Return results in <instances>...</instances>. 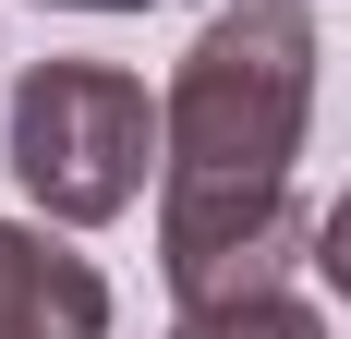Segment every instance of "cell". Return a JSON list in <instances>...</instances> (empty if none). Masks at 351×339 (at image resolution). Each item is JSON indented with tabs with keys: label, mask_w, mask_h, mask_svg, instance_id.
I'll return each mask as SVG.
<instances>
[{
	"label": "cell",
	"mask_w": 351,
	"mask_h": 339,
	"mask_svg": "<svg viewBox=\"0 0 351 339\" xmlns=\"http://www.w3.org/2000/svg\"><path fill=\"white\" fill-rule=\"evenodd\" d=\"M303 97H315V25L291 0H243L194 36V61L170 85V206H158L182 303L279 279Z\"/></svg>",
	"instance_id": "cell-1"
},
{
	"label": "cell",
	"mask_w": 351,
	"mask_h": 339,
	"mask_svg": "<svg viewBox=\"0 0 351 339\" xmlns=\"http://www.w3.org/2000/svg\"><path fill=\"white\" fill-rule=\"evenodd\" d=\"M158 134H170V109H145V85L109 61H36L12 85V182L49 218H121L145 194Z\"/></svg>",
	"instance_id": "cell-2"
},
{
	"label": "cell",
	"mask_w": 351,
	"mask_h": 339,
	"mask_svg": "<svg viewBox=\"0 0 351 339\" xmlns=\"http://www.w3.org/2000/svg\"><path fill=\"white\" fill-rule=\"evenodd\" d=\"M0 339H109V291L85 255L0 231Z\"/></svg>",
	"instance_id": "cell-3"
},
{
	"label": "cell",
	"mask_w": 351,
	"mask_h": 339,
	"mask_svg": "<svg viewBox=\"0 0 351 339\" xmlns=\"http://www.w3.org/2000/svg\"><path fill=\"white\" fill-rule=\"evenodd\" d=\"M182 339H327V327L267 279V291H218V303H194V315H182Z\"/></svg>",
	"instance_id": "cell-4"
},
{
	"label": "cell",
	"mask_w": 351,
	"mask_h": 339,
	"mask_svg": "<svg viewBox=\"0 0 351 339\" xmlns=\"http://www.w3.org/2000/svg\"><path fill=\"white\" fill-rule=\"evenodd\" d=\"M315 267H327V279H339V291H351V194L327 206V231H315Z\"/></svg>",
	"instance_id": "cell-5"
},
{
	"label": "cell",
	"mask_w": 351,
	"mask_h": 339,
	"mask_svg": "<svg viewBox=\"0 0 351 339\" xmlns=\"http://www.w3.org/2000/svg\"><path fill=\"white\" fill-rule=\"evenodd\" d=\"M85 12H145V0H85Z\"/></svg>",
	"instance_id": "cell-6"
}]
</instances>
